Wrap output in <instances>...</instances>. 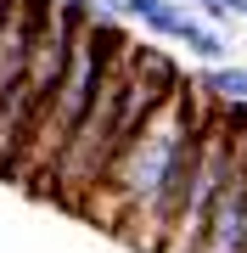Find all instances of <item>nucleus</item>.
I'll use <instances>...</instances> for the list:
<instances>
[{
    "label": "nucleus",
    "instance_id": "f257e3e1",
    "mask_svg": "<svg viewBox=\"0 0 247 253\" xmlns=\"http://www.w3.org/2000/svg\"><path fill=\"white\" fill-rule=\"evenodd\" d=\"M202 118H208V101L197 96L191 79H180V90H174L163 107L141 124V135L112 158V169L101 174V186L84 197L79 214L96 219L101 231H112L129 248L163 253L169 231H174V214H180V197H185L191 141H197Z\"/></svg>",
    "mask_w": 247,
    "mask_h": 253
},
{
    "label": "nucleus",
    "instance_id": "20e7f679",
    "mask_svg": "<svg viewBox=\"0 0 247 253\" xmlns=\"http://www.w3.org/2000/svg\"><path fill=\"white\" fill-rule=\"evenodd\" d=\"M90 17H96V0H45V17H39V34H34V56H28L17 107H11L6 135H0V174H17V158H23L28 135H34L45 101L56 96V84H62L68 51H73L79 28L90 23Z\"/></svg>",
    "mask_w": 247,
    "mask_h": 253
},
{
    "label": "nucleus",
    "instance_id": "0eeeda50",
    "mask_svg": "<svg viewBox=\"0 0 247 253\" xmlns=\"http://www.w3.org/2000/svg\"><path fill=\"white\" fill-rule=\"evenodd\" d=\"M197 96L208 101V107H236V101H247V68L242 62H213L197 73Z\"/></svg>",
    "mask_w": 247,
    "mask_h": 253
},
{
    "label": "nucleus",
    "instance_id": "f03ea898",
    "mask_svg": "<svg viewBox=\"0 0 247 253\" xmlns=\"http://www.w3.org/2000/svg\"><path fill=\"white\" fill-rule=\"evenodd\" d=\"M174 90H180V68H174V56L157 51V45L129 40L124 56L107 68V79H101L90 113H84L79 129L68 135L62 158H56V169H51V180H45V197H56L62 208L79 214L84 197L101 186V174L112 169V158L141 135V124H146Z\"/></svg>",
    "mask_w": 247,
    "mask_h": 253
},
{
    "label": "nucleus",
    "instance_id": "7ed1b4c3",
    "mask_svg": "<svg viewBox=\"0 0 247 253\" xmlns=\"http://www.w3.org/2000/svg\"><path fill=\"white\" fill-rule=\"evenodd\" d=\"M124 45H129V34L112 23V6H107V0H96V17L79 28L73 51H68V68H62V84H56V96L45 101V113H39L34 135H28L23 158H17V174H11V180H23L34 197H45V180H51L56 158H62L68 135H73L79 118L90 113L101 79H107V68L124 56Z\"/></svg>",
    "mask_w": 247,
    "mask_h": 253
},
{
    "label": "nucleus",
    "instance_id": "6e6552de",
    "mask_svg": "<svg viewBox=\"0 0 247 253\" xmlns=\"http://www.w3.org/2000/svg\"><path fill=\"white\" fill-rule=\"evenodd\" d=\"M191 6H197V17H202V23H213V28L242 17V0H191Z\"/></svg>",
    "mask_w": 247,
    "mask_h": 253
},
{
    "label": "nucleus",
    "instance_id": "9d476101",
    "mask_svg": "<svg viewBox=\"0 0 247 253\" xmlns=\"http://www.w3.org/2000/svg\"><path fill=\"white\" fill-rule=\"evenodd\" d=\"M0 11H6V0H0Z\"/></svg>",
    "mask_w": 247,
    "mask_h": 253
},
{
    "label": "nucleus",
    "instance_id": "1a4fd4ad",
    "mask_svg": "<svg viewBox=\"0 0 247 253\" xmlns=\"http://www.w3.org/2000/svg\"><path fill=\"white\" fill-rule=\"evenodd\" d=\"M242 17H247V0H242Z\"/></svg>",
    "mask_w": 247,
    "mask_h": 253
},
{
    "label": "nucleus",
    "instance_id": "423d86ee",
    "mask_svg": "<svg viewBox=\"0 0 247 253\" xmlns=\"http://www.w3.org/2000/svg\"><path fill=\"white\" fill-rule=\"evenodd\" d=\"M107 6H112V17L141 23V34H157V40H169V45H180L185 23H191V11H185L180 0H107Z\"/></svg>",
    "mask_w": 247,
    "mask_h": 253
},
{
    "label": "nucleus",
    "instance_id": "39448f33",
    "mask_svg": "<svg viewBox=\"0 0 247 253\" xmlns=\"http://www.w3.org/2000/svg\"><path fill=\"white\" fill-rule=\"evenodd\" d=\"M39 17H45V0H6V11H0V135H6L11 107H17L28 56H34Z\"/></svg>",
    "mask_w": 247,
    "mask_h": 253
}]
</instances>
